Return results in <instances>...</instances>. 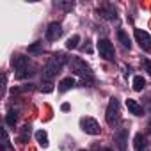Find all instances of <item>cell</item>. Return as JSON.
<instances>
[{
    "label": "cell",
    "mask_w": 151,
    "mask_h": 151,
    "mask_svg": "<svg viewBox=\"0 0 151 151\" xmlns=\"http://www.w3.org/2000/svg\"><path fill=\"white\" fill-rule=\"evenodd\" d=\"M66 62V57H64V53H55L50 60H48V64L43 68V77L45 78H53L57 73H60V68H62V64Z\"/></svg>",
    "instance_id": "6da1fadb"
},
{
    "label": "cell",
    "mask_w": 151,
    "mask_h": 151,
    "mask_svg": "<svg viewBox=\"0 0 151 151\" xmlns=\"http://www.w3.org/2000/svg\"><path fill=\"white\" fill-rule=\"evenodd\" d=\"M105 119L110 126H116L119 121H121V110H119V101L116 98H110L109 101V107H107V114H105Z\"/></svg>",
    "instance_id": "7a4b0ae2"
},
{
    "label": "cell",
    "mask_w": 151,
    "mask_h": 151,
    "mask_svg": "<svg viewBox=\"0 0 151 151\" xmlns=\"http://www.w3.org/2000/svg\"><path fill=\"white\" fill-rule=\"evenodd\" d=\"M69 66H71V71L75 73V75H80V77H91V68L86 64V60H82V59H71V62H69Z\"/></svg>",
    "instance_id": "3957f363"
},
{
    "label": "cell",
    "mask_w": 151,
    "mask_h": 151,
    "mask_svg": "<svg viewBox=\"0 0 151 151\" xmlns=\"http://www.w3.org/2000/svg\"><path fill=\"white\" fill-rule=\"evenodd\" d=\"M98 52H100V57H103L105 60H114V45L109 39L98 41Z\"/></svg>",
    "instance_id": "277c9868"
},
{
    "label": "cell",
    "mask_w": 151,
    "mask_h": 151,
    "mask_svg": "<svg viewBox=\"0 0 151 151\" xmlns=\"http://www.w3.org/2000/svg\"><path fill=\"white\" fill-rule=\"evenodd\" d=\"M80 128L89 135H100V124L93 117H82L80 119Z\"/></svg>",
    "instance_id": "5b68a950"
},
{
    "label": "cell",
    "mask_w": 151,
    "mask_h": 151,
    "mask_svg": "<svg viewBox=\"0 0 151 151\" xmlns=\"http://www.w3.org/2000/svg\"><path fill=\"white\" fill-rule=\"evenodd\" d=\"M133 34H135V39H137L139 46L142 50H146V52H151V36L146 30H142V29H135Z\"/></svg>",
    "instance_id": "8992f818"
},
{
    "label": "cell",
    "mask_w": 151,
    "mask_h": 151,
    "mask_svg": "<svg viewBox=\"0 0 151 151\" xmlns=\"http://www.w3.org/2000/svg\"><path fill=\"white\" fill-rule=\"evenodd\" d=\"M60 36H62V27H60V23H57V22L50 23L48 29H46V39H48V41H57Z\"/></svg>",
    "instance_id": "52a82bcc"
},
{
    "label": "cell",
    "mask_w": 151,
    "mask_h": 151,
    "mask_svg": "<svg viewBox=\"0 0 151 151\" xmlns=\"http://www.w3.org/2000/svg\"><path fill=\"white\" fill-rule=\"evenodd\" d=\"M126 137H128V132H126L124 128H119L117 133L114 135V140H116L119 151H126Z\"/></svg>",
    "instance_id": "ba28073f"
},
{
    "label": "cell",
    "mask_w": 151,
    "mask_h": 151,
    "mask_svg": "<svg viewBox=\"0 0 151 151\" xmlns=\"http://www.w3.org/2000/svg\"><path fill=\"white\" fill-rule=\"evenodd\" d=\"M126 109H128L133 116H142V114H144V109H142L135 100H130V98L126 100Z\"/></svg>",
    "instance_id": "9c48e42d"
},
{
    "label": "cell",
    "mask_w": 151,
    "mask_h": 151,
    "mask_svg": "<svg viewBox=\"0 0 151 151\" xmlns=\"http://www.w3.org/2000/svg\"><path fill=\"white\" fill-rule=\"evenodd\" d=\"M13 66L16 68V71L27 69V68H29V59H27L25 55H16V57L13 59Z\"/></svg>",
    "instance_id": "30bf717a"
},
{
    "label": "cell",
    "mask_w": 151,
    "mask_h": 151,
    "mask_svg": "<svg viewBox=\"0 0 151 151\" xmlns=\"http://www.w3.org/2000/svg\"><path fill=\"white\" fill-rule=\"evenodd\" d=\"M73 86H75V78H73V77H66V78L60 80V84H59V91H60V93H66V91H69Z\"/></svg>",
    "instance_id": "8fae6325"
},
{
    "label": "cell",
    "mask_w": 151,
    "mask_h": 151,
    "mask_svg": "<svg viewBox=\"0 0 151 151\" xmlns=\"http://www.w3.org/2000/svg\"><path fill=\"white\" fill-rule=\"evenodd\" d=\"M117 39L121 41V45H123L124 48H128V50L132 48V41H130V37H128V34H126V32H124L123 29H119V30H117Z\"/></svg>",
    "instance_id": "7c38bea8"
},
{
    "label": "cell",
    "mask_w": 151,
    "mask_h": 151,
    "mask_svg": "<svg viewBox=\"0 0 151 151\" xmlns=\"http://www.w3.org/2000/svg\"><path fill=\"white\" fill-rule=\"evenodd\" d=\"M144 146H146V137H144L142 133H137L135 139H133V147H135V151H142Z\"/></svg>",
    "instance_id": "4fadbf2b"
},
{
    "label": "cell",
    "mask_w": 151,
    "mask_h": 151,
    "mask_svg": "<svg viewBox=\"0 0 151 151\" xmlns=\"http://www.w3.org/2000/svg\"><path fill=\"white\" fill-rule=\"evenodd\" d=\"M98 13H100L103 18H107V20H114V18H116V11H114L112 7H101V9H98Z\"/></svg>",
    "instance_id": "5bb4252c"
},
{
    "label": "cell",
    "mask_w": 151,
    "mask_h": 151,
    "mask_svg": "<svg viewBox=\"0 0 151 151\" xmlns=\"http://www.w3.org/2000/svg\"><path fill=\"white\" fill-rule=\"evenodd\" d=\"M36 139H37V142H39L43 147H46V146H48V133H46L45 130L36 132Z\"/></svg>",
    "instance_id": "9a60e30c"
},
{
    "label": "cell",
    "mask_w": 151,
    "mask_h": 151,
    "mask_svg": "<svg viewBox=\"0 0 151 151\" xmlns=\"http://www.w3.org/2000/svg\"><path fill=\"white\" fill-rule=\"evenodd\" d=\"M146 87V80L140 77V75H139V77H133V91H142Z\"/></svg>",
    "instance_id": "2e32d148"
},
{
    "label": "cell",
    "mask_w": 151,
    "mask_h": 151,
    "mask_svg": "<svg viewBox=\"0 0 151 151\" xmlns=\"http://www.w3.org/2000/svg\"><path fill=\"white\" fill-rule=\"evenodd\" d=\"M78 43H80V36H77V34H75L73 37H69V39H68V43H66V48H68V50H75V48L78 46Z\"/></svg>",
    "instance_id": "e0dca14e"
},
{
    "label": "cell",
    "mask_w": 151,
    "mask_h": 151,
    "mask_svg": "<svg viewBox=\"0 0 151 151\" xmlns=\"http://www.w3.org/2000/svg\"><path fill=\"white\" fill-rule=\"evenodd\" d=\"M16 121H18L16 112H14V110H9V112H7V116H6V123H7L9 126H14V124H16Z\"/></svg>",
    "instance_id": "ac0fdd59"
},
{
    "label": "cell",
    "mask_w": 151,
    "mask_h": 151,
    "mask_svg": "<svg viewBox=\"0 0 151 151\" xmlns=\"http://www.w3.org/2000/svg\"><path fill=\"white\" fill-rule=\"evenodd\" d=\"M29 137H30V126H29V124H25V126L22 128L20 140H22V142H27V140H29Z\"/></svg>",
    "instance_id": "d6986e66"
},
{
    "label": "cell",
    "mask_w": 151,
    "mask_h": 151,
    "mask_svg": "<svg viewBox=\"0 0 151 151\" xmlns=\"http://www.w3.org/2000/svg\"><path fill=\"white\" fill-rule=\"evenodd\" d=\"M41 50H43V43H39V41L29 46V52H30V53H39Z\"/></svg>",
    "instance_id": "ffe728a7"
},
{
    "label": "cell",
    "mask_w": 151,
    "mask_h": 151,
    "mask_svg": "<svg viewBox=\"0 0 151 151\" xmlns=\"http://www.w3.org/2000/svg\"><path fill=\"white\" fill-rule=\"evenodd\" d=\"M41 91H43V93H52V91H53V86H52V84L48 82V84L41 86Z\"/></svg>",
    "instance_id": "44dd1931"
},
{
    "label": "cell",
    "mask_w": 151,
    "mask_h": 151,
    "mask_svg": "<svg viewBox=\"0 0 151 151\" xmlns=\"http://www.w3.org/2000/svg\"><path fill=\"white\" fill-rule=\"evenodd\" d=\"M144 68H146V71L151 75V60H144Z\"/></svg>",
    "instance_id": "7402d4cb"
},
{
    "label": "cell",
    "mask_w": 151,
    "mask_h": 151,
    "mask_svg": "<svg viewBox=\"0 0 151 151\" xmlns=\"http://www.w3.org/2000/svg\"><path fill=\"white\" fill-rule=\"evenodd\" d=\"M60 109H62L64 112H68V110H69V103H62V107H60Z\"/></svg>",
    "instance_id": "603a6c76"
},
{
    "label": "cell",
    "mask_w": 151,
    "mask_h": 151,
    "mask_svg": "<svg viewBox=\"0 0 151 151\" xmlns=\"http://www.w3.org/2000/svg\"><path fill=\"white\" fill-rule=\"evenodd\" d=\"M147 130H149V132H151V121H149V124H147Z\"/></svg>",
    "instance_id": "cb8c5ba5"
},
{
    "label": "cell",
    "mask_w": 151,
    "mask_h": 151,
    "mask_svg": "<svg viewBox=\"0 0 151 151\" xmlns=\"http://www.w3.org/2000/svg\"><path fill=\"white\" fill-rule=\"evenodd\" d=\"M103 151H112V149H110V147H105V149H103Z\"/></svg>",
    "instance_id": "d4e9b609"
},
{
    "label": "cell",
    "mask_w": 151,
    "mask_h": 151,
    "mask_svg": "<svg viewBox=\"0 0 151 151\" xmlns=\"http://www.w3.org/2000/svg\"><path fill=\"white\" fill-rule=\"evenodd\" d=\"M80 151H86V149H80Z\"/></svg>",
    "instance_id": "484cf974"
}]
</instances>
